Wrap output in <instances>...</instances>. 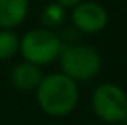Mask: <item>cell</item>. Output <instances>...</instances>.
Wrapping results in <instances>:
<instances>
[{
  "label": "cell",
  "instance_id": "obj_7",
  "mask_svg": "<svg viewBox=\"0 0 127 125\" xmlns=\"http://www.w3.org/2000/svg\"><path fill=\"white\" fill-rule=\"evenodd\" d=\"M42 71L32 62H21L11 72V82L18 90L31 91L42 82Z\"/></svg>",
  "mask_w": 127,
  "mask_h": 125
},
{
  "label": "cell",
  "instance_id": "obj_3",
  "mask_svg": "<svg viewBox=\"0 0 127 125\" xmlns=\"http://www.w3.org/2000/svg\"><path fill=\"white\" fill-rule=\"evenodd\" d=\"M61 67L64 75L72 80H89L98 74L101 58L89 45H76L61 50Z\"/></svg>",
  "mask_w": 127,
  "mask_h": 125
},
{
  "label": "cell",
  "instance_id": "obj_10",
  "mask_svg": "<svg viewBox=\"0 0 127 125\" xmlns=\"http://www.w3.org/2000/svg\"><path fill=\"white\" fill-rule=\"evenodd\" d=\"M82 0H55V3H58V5H61L63 8H69V6H76L79 5Z\"/></svg>",
  "mask_w": 127,
  "mask_h": 125
},
{
  "label": "cell",
  "instance_id": "obj_1",
  "mask_svg": "<svg viewBox=\"0 0 127 125\" xmlns=\"http://www.w3.org/2000/svg\"><path fill=\"white\" fill-rule=\"evenodd\" d=\"M39 104L48 116H68L79 100V88L64 74H52L42 79L37 87Z\"/></svg>",
  "mask_w": 127,
  "mask_h": 125
},
{
  "label": "cell",
  "instance_id": "obj_5",
  "mask_svg": "<svg viewBox=\"0 0 127 125\" xmlns=\"http://www.w3.org/2000/svg\"><path fill=\"white\" fill-rule=\"evenodd\" d=\"M72 22L79 31L87 32V34H95L106 26L108 13L100 3L93 2V0H87L74 6Z\"/></svg>",
  "mask_w": 127,
  "mask_h": 125
},
{
  "label": "cell",
  "instance_id": "obj_6",
  "mask_svg": "<svg viewBox=\"0 0 127 125\" xmlns=\"http://www.w3.org/2000/svg\"><path fill=\"white\" fill-rule=\"evenodd\" d=\"M29 11V0H0V27L19 26Z\"/></svg>",
  "mask_w": 127,
  "mask_h": 125
},
{
  "label": "cell",
  "instance_id": "obj_4",
  "mask_svg": "<svg viewBox=\"0 0 127 125\" xmlns=\"http://www.w3.org/2000/svg\"><path fill=\"white\" fill-rule=\"evenodd\" d=\"M92 104L95 114L105 122L127 120V95L118 85H100L93 93Z\"/></svg>",
  "mask_w": 127,
  "mask_h": 125
},
{
  "label": "cell",
  "instance_id": "obj_2",
  "mask_svg": "<svg viewBox=\"0 0 127 125\" xmlns=\"http://www.w3.org/2000/svg\"><path fill=\"white\" fill-rule=\"evenodd\" d=\"M19 50L28 62L39 66L55 61L63 47L60 37L50 29H34L23 37L19 42Z\"/></svg>",
  "mask_w": 127,
  "mask_h": 125
},
{
  "label": "cell",
  "instance_id": "obj_9",
  "mask_svg": "<svg viewBox=\"0 0 127 125\" xmlns=\"http://www.w3.org/2000/svg\"><path fill=\"white\" fill-rule=\"evenodd\" d=\"M64 8L58 3H50L43 8L42 15H40V19H42V24L48 29H53V27H58L63 21H64Z\"/></svg>",
  "mask_w": 127,
  "mask_h": 125
},
{
  "label": "cell",
  "instance_id": "obj_8",
  "mask_svg": "<svg viewBox=\"0 0 127 125\" xmlns=\"http://www.w3.org/2000/svg\"><path fill=\"white\" fill-rule=\"evenodd\" d=\"M19 50V39L11 31H0V60H10Z\"/></svg>",
  "mask_w": 127,
  "mask_h": 125
}]
</instances>
